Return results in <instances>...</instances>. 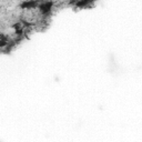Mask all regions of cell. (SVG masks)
<instances>
[{
	"instance_id": "obj_4",
	"label": "cell",
	"mask_w": 142,
	"mask_h": 142,
	"mask_svg": "<svg viewBox=\"0 0 142 142\" xmlns=\"http://www.w3.org/2000/svg\"><path fill=\"white\" fill-rule=\"evenodd\" d=\"M90 0H78V1L76 2V7L77 8H83L86 6H88Z\"/></svg>"
},
{
	"instance_id": "obj_3",
	"label": "cell",
	"mask_w": 142,
	"mask_h": 142,
	"mask_svg": "<svg viewBox=\"0 0 142 142\" xmlns=\"http://www.w3.org/2000/svg\"><path fill=\"white\" fill-rule=\"evenodd\" d=\"M8 43H9V40H8L6 36L2 33L0 36V47H1V48H5V47L8 46Z\"/></svg>"
},
{
	"instance_id": "obj_1",
	"label": "cell",
	"mask_w": 142,
	"mask_h": 142,
	"mask_svg": "<svg viewBox=\"0 0 142 142\" xmlns=\"http://www.w3.org/2000/svg\"><path fill=\"white\" fill-rule=\"evenodd\" d=\"M52 1H43L41 2L40 5L38 6L39 8V11H40V13L43 15V16H47L51 12V10H52Z\"/></svg>"
},
{
	"instance_id": "obj_5",
	"label": "cell",
	"mask_w": 142,
	"mask_h": 142,
	"mask_svg": "<svg viewBox=\"0 0 142 142\" xmlns=\"http://www.w3.org/2000/svg\"><path fill=\"white\" fill-rule=\"evenodd\" d=\"M11 28H12L13 30H16V31H18V30L22 29V25H21V22H15V23L11 25Z\"/></svg>"
},
{
	"instance_id": "obj_2",
	"label": "cell",
	"mask_w": 142,
	"mask_h": 142,
	"mask_svg": "<svg viewBox=\"0 0 142 142\" xmlns=\"http://www.w3.org/2000/svg\"><path fill=\"white\" fill-rule=\"evenodd\" d=\"M19 7L21 9H33V8L38 7V0H23Z\"/></svg>"
}]
</instances>
